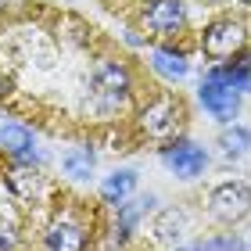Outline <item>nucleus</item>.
<instances>
[{"label": "nucleus", "mask_w": 251, "mask_h": 251, "mask_svg": "<svg viewBox=\"0 0 251 251\" xmlns=\"http://www.w3.org/2000/svg\"><path fill=\"white\" fill-rule=\"evenodd\" d=\"M90 97L104 111L126 108L133 97V72L115 58H100L94 65V72H90Z\"/></svg>", "instance_id": "nucleus-1"}, {"label": "nucleus", "mask_w": 251, "mask_h": 251, "mask_svg": "<svg viewBox=\"0 0 251 251\" xmlns=\"http://www.w3.org/2000/svg\"><path fill=\"white\" fill-rule=\"evenodd\" d=\"M244 43H248L244 22L219 18V22H212V25L204 29L201 50H204V58H212V61H226V58H237V54L244 50Z\"/></svg>", "instance_id": "nucleus-2"}, {"label": "nucleus", "mask_w": 251, "mask_h": 251, "mask_svg": "<svg viewBox=\"0 0 251 251\" xmlns=\"http://www.w3.org/2000/svg\"><path fill=\"white\" fill-rule=\"evenodd\" d=\"M208 208H212V215L219 223H241L251 212V187L241 183V179H237V183L215 187L212 198H208Z\"/></svg>", "instance_id": "nucleus-3"}, {"label": "nucleus", "mask_w": 251, "mask_h": 251, "mask_svg": "<svg viewBox=\"0 0 251 251\" xmlns=\"http://www.w3.org/2000/svg\"><path fill=\"white\" fill-rule=\"evenodd\" d=\"M179 115H183V111H179V100L162 94V97L147 100V104L140 108V129L147 136H169L179 126Z\"/></svg>", "instance_id": "nucleus-4"}, {"label": "nucleus", "mask_w": 251, "mask_h": 251, "mask_svg": "<svg viewBox=\"0 0 251 251\" xmlns=\"http://www.w3.org/2000/svg\"><path fill=\"white\" fill-rule=\"evenodd\" d=\"M187 22V7L183 0H154L151 7L144 11V29L151 36H176Z\"/></svg>", "instance_id": "nucleus-5"}, {"label": "nucleus", "mask_w": 251, "mask_h": 251, "mask_svg": "<svg viewBox=\"0 0 251 251\" xmlns=\"http://www.w3.org/2000/svg\"><path fill=\"white\" fill-rule=\"evenodd\" d=\"M162 162L173 169L179 179H194V176H201V173H204L208 158H204V151H201L198 144H190V140H176V144L162 147Z\"/></svg>", "instance_id": "nucleus-6"}, {"label": "nucleus", "mask_w": 251, "mask_h": 251, "mask_svg": "<svg viewBox=\"0 0 251 251\" xmlns=\"http://www.w3.org/2000/svg\"><path fill=\"white\" fill-rule=\"evenodd\" d=\"M198 97H201L204 111H208L212 119H219V122H233V119H237V111H241V94H237V90H230V86L208 83V79L201 83Z\"/></svg>", "instance_id": "nucleus-7"}, {"label": "nucleus", "mask_w": 251, "mask_h": 251, "mask_svg": "<svg viewBox=\"0 0 251 251\" xmlns=\"http://www.w3.org/2000/svg\"><path fill=\"white\" fill-rule=\"evenodd\" d=\"M83 248H86L83 226L61 219V223H54L47 230V251H83Z\"/></svg>", "instance_id": "nucleus-8"}, {"label": "nucleus", "mask_w": 251, "mask_h": 251, "mask_svg": "<svg viewBox=\"0 0 251 251\" xmlns=\"http://www.w3.org/2000/svg\"><path fill=\"white\" fill-rule=\"evenodd\" d=\"M208 83H219V86H230V90H251V65L248 61H233V65H215L208 75Z\"/></svg>", "instance_id": "nucleus-9"}, {"label": "nucleus", "mask_w": 251, "mask_h": 251, "mask_svg": "<svg viewBox=\"0 0 251 251\" xmlns=\"http://www.w3.org/2000/svg\"><path fill=\"white\" fill-rule=\"evenodd\" d=\"M32 133L25 129V126H0V151L11 154V158H32Z\"/></svg>", "instance_id": "nucleus-10"}, {"label": "nucleus", "mask_w": 251, "mask_h": 251, "mask_svg": "<svg viewBox=\"0 0 251 251\" xmlns=\"http://www.w3.org/2000/svg\"><path fill=\"white\" fill-rule=\"evenodd\" d=\"M133 187H136V173H133V169H119V173H111V176L104 179L100 198H104L108 204H122V201L133 194Z\"/></svg>", "instance_id": "nucleus-11"}, {"label": "nucleus", "mask_w": 251, "mask_h": 251, "mask_svg": "<svg viewBox=\"0 0 251 251\" xmlns=\"http://www.w3.org/2000/svg\"><path fill=\"white\" fill-rule=\"evenodd\" d=\"M151 68H154L158 75L173 79V83H176V79H183V75L190 72V65H187L183 54H176V50H162V47L151 50Z\"/></svg>", "instance_id": "nucleus-12"}, {"label": "nucleus", "mask_w": 251, "mask_h": 251, "mask_svg": "<svg viewBox=\"0 0 251 251\" xmlns=\"http://www.w3.org/2000/svg\"><path fill=\"white\" fill-rule=\"evenodd\" d=\"M7 187H11V194H18V198H25V201H32V198H36V194H40V173H36V169H11V173H7Z\"/></svg>", "instance_id": "nucleus-13"}, {"label": "nucleus", "mask_w": 251, "mask_h": 251, "mask_svg": "<svg viewBox=\"0 0 251 251\" xmlns=\"http://www.w3.org/2000/svg\"><path fill=\"white\" fill-rule=\"evenodd\" d=\"M219 147L226 154H248L251 151V129H244V126H226L223 136H219Z\"/></svg>", "instance_id": "nucleus-14"}, {"label": "nucleus", "mask_w": 251, "mask_h": 251, "mask_svg": "<svg viewBox=\"0 0 251 251\" xmlns=\"http://www.w3.org/2000/svg\"><path fill=\"white\" fill-rule=\"evenodd\" d=\"M65 173L75 176V179H86L90 173H94V151L90 147H79V151H72L65 158Z\"/></svg>", "instance_id": "nucleus-15"}, {"label": "nucleus", "mask_w": 251, "mask_h": 251, "mask_svg": "<svg viewBox=\"0 0 251 251\" xmlns=\"http://www.w3.org/2000/svg\"><path fill=\"white\" fill-rule=\"evenodd\" d=\"M194 251H244V244H241V237L226 233V237H215V241H201V244H194Z\"/></svg>", "instance_id": "nucleus-16"}, {"label": "nucleus", "mask_w": 251, "mask_h": 251, "mask_svg": "<svg viewBox=\"0 0 251 251\" xmlns=\"http://www.w3.org/2000/svg\"><path fill=\"white\" fill-rule=\"evenodd\" d=\"M15 241H18L15 230H11L7 223H0V251H11V248H15Z\"/></svg>", "instance_id": "nucleus-17"}, {"label": "nucleus", "mask_w": 251, "mask_h": 251, "mask_svg": "<svg viewBox=\"0 0 251 251\" xmlns=\"http://www.w3.org/2000/svg\"><path fill=\"white\" fill-rule=\"evenodd\" d=\"M241 4H251V0H241Z\"/></svg>", "instance_id": "nucleus-18"}]
</instances>
